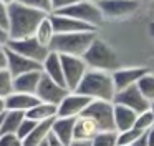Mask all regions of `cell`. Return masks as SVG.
I'll use <instances>...</instances> for the list:
<instances>
[{
	"mask_svg": "<svg viewBox=\"0 0 154 146\" xmlns=\"http://www.w3.org/2000/svg\"><path fill=\"white\" fill-rule=\"evenodd\" d=\"M68 93H70V90H68L66 86L60 85L58 81L51 80L50 76H47L43 73V76H42L40 83H38V88H37V91H35V95L38 96L40 101L51 103V105L58 106L61 103V100H63Z\"/></svg>",
	"mask_w": 154,
	"mask_h": 146,
	"instance_id": "cell-9",
	"label": "cell"
},
{
	"mask_svg": "<svg viewBox=\"0 0 154 146\" xmlns=\"http://www.w3.org/2000/svg\"><path fill=\"white\" fill-rule=\"evenodd\" d=\"M93 100L78 91H70L58 105L57 116H80Z\"/></svg>",
	"mask_w": 154,
	"mask_h": 146,
	"instance_id": "cell-11",
	"label": "cell"
},
{
	"mask_svg": "<svg viewBox=\"0 0 154 146\" xmlns=\"http://www.w3.org/2000/svg\"><path fill=\"white\" fill-rule=\"evenodd\" d=\"M17 2L23 3V5H27V7H32V8L47 12V13L53 12V8H51V0H17Z\"/></svg>",
	"mask_w": 154,
	"mask_h": 146,
	"instance_id": "cell-31",
	"label": "cell"
},
{
	"mask_svg": "<svg viewBox=\"0 0 154 146\" xmlns=\"http://www.w3.org/2000/svg\"><path fill=\"white\" fill-rule=\"evenodd\" d=\"M134 126L139 128L141 131H144V133H147L149 129L154 128V115H152V111H151V108L146 110V111H143V113H137Z\"/></svg>",
	"mask_w": 154,
	"mask_h": 146,
	"instance_id": "cell-30",
	"label": "cell"
},
{
	"mask_svg": "<svg viewBox=\"0 0 154 146\" xmlns=\"http://www.w3.org/2000/svg\"><path fill=\"white\" fill-rule=\"evenodd\" d=\"M136 85L139 86L141 93H143L149 101H154V75H151V73L147 71L146 75L141 76Z\"/></svg>",
	"mask_w": 154,
	"mask_h": 146,
	"instance_id": "cell-28",
	"label": "cell"
},
{
	"mask_svg": "<svg viewBox=\"0 0 154 146\" xmlns=\"http://www.w3.org/2000/svg\"><path fill=\"white\" fill-rule=\"evenodd\" d=\"M8 40H10V35H8V30L5 28V27L0 25V43L2 45H7Z\"/></svg>",
	"mask_w": 154,
	"mask_h": 146,
	"instance_id": "cell-37",
	"label": "cell"
},
{
	"mask_svg": "<svg viewBox=\"0 0 154 146\" xmlns=\"http://www.w3.org/2000/svg\"><path fill=\"white\" fill-rule=\"evenodd\" d=\"M35 36L38 38V42H40V43L50 46L51 40H53V36H55V28H53V23H51L50 15H47V17H45V18L40 22L37 32H35Z\"/></svg>",
	"mask_w": 154,
	"mask_h": 146,
	"instance_id": "cell-25",
	"label": "cell"
},
{
	"mask_svg": "<svg viewBox=\"0 0 154 146\" xmlns=\"http://www.w3.org/2000/svg\"><path fill=\"white\" fill-rule=\"evenodd\" d=\"M7 63H8V60H7V45H2V43H0V70L7 68Z\"/></svg>",
	"mask_w": 154,
	"mask_h": 146,
	"instance_id": "cell-36",
	"label": "cell"
},
{
	"mask_svg": "<svg viewBox=\"0 0 154 146\" xmlns=\"http://www.w3.org/2000/svg\"><path fill=\"white\" fill-rule=\"evenodd\" d=\"M15 91L14 88V75L10 73L8 68L0 70V96L7 98L8 95Z\"/></svg>",
	"mask_w": 154,
	"mask_h": 146,
	"instance_id": "cell-27",
	"label": "cell"
},
{
	"mask_svg": "<svg viewBox=\"0 0 154 146\" xmlns=\"http://www.w3.org/2000/svg\"><path fill=\"white\" fill-rule=\"evenodd\" d=\"M78 116H57L51 126V133L60 141L70 146V143L75 139V123Z\"/></svg>",
	"mask_w": 154,
	"mask_h": 146,
	"instance_id": "cell-15",
	"label": "cell"
},
{
	"mask_svg": "<svg viewBox=\"0 0 154 146\" xmlns=\"http://www.w3.org/2000/svg\"><path fill=\"white\" fill-rule=\"evenodd\" d=\"M37 103H40V100H38L37 95H32V93L14 91L12 95L7 96V110H18V111L27 113Z\"/></svg>",
	"mask_w": 154,
	"mask_h": 146,
	"instance_id": "cell-20",
	"label": "cell"
},
{
	"mask_svg": "<svg viewBox=\"0 0 154 146\" xmlns=\"http://www.w3.org/2000/svg\"><path fill=\"white\" fill-rule=\"evenodd\" d=\"M143 135H144V131H141L136 126H133L129 129H124V131H119L118 133V146H131Z\"/></svg>",
	"mask_w": 154,
	"mask_h": 146,
	"instance_id": "cell-26",
	"label": "cell"
},
{
	"mask_svg": "<svg viewBox=\"0 0 154 146\" xmlns=\"http://www.w3.org/2000/svg\"><path fill=\"white\" fill-rule=\"evenodd\" d=\"M57 113H58V106L57 105H51V103H45L40 101L30 108L27 111V116L35 121H43V119H50V118H57Z\"/></svg>",
	"mask_w": 154,
	"mask_h": 146,
	"instance_id": "cell-24",
	"label": "cell"
},
{
	"mask_svg": "<svg viewBox=\"0 0 154 146\" xmlns=\"http://www.w3.org/2000/svg\"><path fill=\"white\" fill-rule=\"evenodd\" d=\"M88 68L103 70V71H114L118 68V55L108 43L94 38L86 53L83 55Z\"/></svg>",
	"mask_w": 154,
	"mask_h": 146,
	"instance_id": "cell-4",
	"label": "cell"
},
{
	"mask_svg": "<svg viewBox=\"0 0 154 146\" xmlns=\"http://www.w3.org/2000/svg\"><path fill=\"white\" fill-rule=\"evenodd\" d=\"M2 2H4V3H7V5H12V3H15L17 0H2Z\"/></svg>",
	"mask_w": 154,
	"mask_h": 146,
	"instance_id": "cell-44",
	"label": "cell"
},
{
	"mask_svg": "<svg viewBox=\"0 0 154 146\" xmlns=\"http://www.w3.org/2000/svg\"><path fill=\"white\" fill-rule=\"evenodd\" d=\"M131 146H147V138H146V133H144V135L141 136V138L137 139V141H134Z\"/></svg>",
	"mask_w": 154,
	"mask_h": 146,
	"instance_id": "cell-40",
	"label": "cell"
},
{
	"mask_svg": "<svg viewBox=\"0 0 154 146\" xmlns=\"http://www.w3.org/2000/svg\"><path fill=\"white\" fill-rule=\"evenodd\" d=\"M48 144L50 146H68V144H65L63 141H60L53 133H50V136H48Z\"/></svg>",
	"mask_w": 154,
	"mask_h": 146,
	"instance_id": "cell-38",
	"label": "cell"
},
{
	"mask_svg": "<svg viewBox=\"0 0 154 146\" xmlns=\"http://www.w3.org/2000/svg\"><path fill=\"white\" fill-rule=\"evenodd\" d=\"M76 2H80V0H51V8H53V12H58V10H63Z\"/></svg>",
	"mask_w": 154,
	"mask_h": 146,
	"instance_id": "cell-34",
	"label": "cell"
},
{
	"mask_svg": "<svg viewBox=\"0 0 154 146\" xmlns=\"http://www.w3.org/2000/svg\"><path fill=\"white\" fill-rule=\"evenodd\" d=\"M7 111V98L0 96V115H4Z\"/></svg>",
	"mask_w": 154,
	"mask_h": 146,
	"instance_id": "cell-42",
	"label": "cell"
},
{
	"mask_svg": "<svg viewBox=\"0 0 154 146\" xmlns=\"http://www.w3.org/2000/svg\"><path fill=\"white\" fill-rule=\"evenodd\" d=\"M7 48L14 50V52L20 53L23 56H28V58L35 60V62H40V63H43V60L50 53V46L40 43L35 35L25 36V38H10L7 43Z\"/></svg>",
	"mask_w": 154,
	"mask_h": 146,
	"instance_id": "cell-7",
	"label": "cell"
},
{
	"mask_svg": "<svg viewBox=\"0 0 154 146\" xmlns=\"http://www.w3.org/2000/svg\"><path fill=\"white\" fill-rule=\"evenodd\" d=\"M85 116H90L98 123L101 131H116L114 125V103L106 100H93L81 113Z\"/></svg>",
	"mask_w": 154,
	"mask_h": 146,
	"instance_id": "cell-6",
	"label": "cell"
},
{
	"mask_svg": "<svg viewBox=\"0 0 154 146\" xmlns=\"http://www.w3.org/2000/svg\"><path fill=\"white\" fill-rule=\"evenodd\" d=\"M42 71H43L47 76H50L51 80L58 81L60 85L66 86V83H65L63 65H61V56H60V53L50 50L48 56L43 60V63H42Z\"/></svg>",
	"mask_w": 154,
	"mask_h": 146,
	"instance_id": "cell-17",
	"label": "cell"
},
{
	"mask_svg": "<svg viewBox=\"0 0 154 146\" xmlns=\"http://www.w3.org/2000/svg\"><path fill=\"white\" fill-rule=\"evenodd\" d=\"M37 123H38V121H35V119H32V118H28V116H25V119L22 121L20 128H18V131H17L18 139H22V141H23V139L27 138V136L30 135L32 131H33V128L37 126Z\"/></svg>",
	"mask_w": 154,
	"mask_h": 146,
	"instance_id": "cell-32",
	"label": "cell"
},
{
	"mask_svg": "<svg viewBox=\"0 0 154 146\" xmlns=\"http://www.w3.org/2000/svg\"><path fill=\"white\" fill-rule=\"evenodd\" d=\"M151 111H152V115H154V101H151Z\"/></svg>",
	"mask_w": 154,
	"mask_h": 146,
	"instance_id": "cell-47",
	"label": "cell"
},
{
	"mask_svg": "<svg viewBox=\"0 0 154 146\" xmlns=\"http://www.w3.org/2000/svg\"><path fill=\"white\" fill-rule=\"evenodd\" d=\"M58 12L63 13V15L73 17V18H76V20H81V22L94 27V28H98V27L101 25V22H103V18H104L100 5L94 3V2H90V0H80V2L73 3V5L66 7V8L58 10Z\"/></svg>",
	"mask_w": 154,
	"mask_h": 146,
	"instance_id": "cell-5",
	"label": "cell"
},
{
	"mask_svg": "<svg viewBox=\"0 0 154 146\" xmlns=\"http://www.w3.org/2000/svg\"><path fill=\"white\" fill-rule=\"evenodd\" d=\"M146 138H147V146H154V128L146 133Z\"/></svg>",
	"mask_w": 154,
	"mask_h": 146,
	"instance_id": "cell-41",
	"label": "cell"
},
{
	"mask_svg": "<svg viewBox=\"0 0 154 146\" xmlns=\"http://www.w3.org/2000/svg\"><path fill=\"white\" fill-rule=\"evenodd\" d=\"M38 146H50V144H48V138L45 139V141H42V143H40V144H38Z\"/></svg>",
	"mask_w": 154,
	"mask_h": 146,
	"instance_id": "cell-45",
	"label": "cell"
},
{
	"mask_svg": "<svg viewBox=\"0 0 154 146\" xmlns=\"http://www.w3.org/2000/svg\"><path fill=\"white\" fill-rule=\"evenodd\" d=\"M113 103L124 105V106H128V108L134 110L136 113H143V111H146V110L151 108V101L141 93V90L137 85H131L124 90L116 91Z\"/></svg>",
	"mask_w": 154,
	"mask_h": 146,
	"instance_id": "cell-10",
	"label": "cell"
},
{
	"mask_svg": "<svg viewBox=\"0 0 154 146\" xmlns=\"http://www.w3.org/2000/svg\"><path fill=\"white\" fill-rule=\"evenodd\" d=\"M51 23H53L55 33H73V32H96V28L88 23L76 20L73 17L63 15L60 12H51L50 13Z\"/></svg>",
	"mask_w": 154,
	"mask_h": 146,
	"instance_id": "cell-12",
	"label": "cell"
},
{
	"mask_svg": "<svg viewBox=\"0 0 154 146\" xmlns=\"http://www.w3.org/2000/svg\"><path fill=\"white\" fill-rule=\"evenodd\" d=\"M0 25L8 30V5L0 0Z\"/></svg>",
	"mask_w": 154,
	"mask_h": 146,
	"instance_id": "cell-33",
	"label": "cell"
},
{
	"mask_svg": "<svg viewBox=\"0 0 154 146\" xmlns=\"http://www.w3.org/2000/svg\"><path fill=\"white\" fill-rule=\"evenodd\" d=\"M70 146H91V139H73Z\"/></svg>",
	"mask_w": 154,
	"mask_h": 146,
	"instance_id": "cell-39",
	"label": "cell"
},
{
	"mask_svg": "<svg viewBox=\"0 0 154 146\" xmlns=\"http://www.w3.org/2000/svg\"><path fill=\"white\" fill-rule=\"evenodd\" d=\"M18 141L17 135H12V133H5V135H0V146H14Z\"/></svg>",
	"mask_w": 154,
	"mask_h": 146,
	"instance_id": "cell-35",
	"label": "cell"
},
{
	"mask_svg": "<svg viewBox=\"0 0 154 146\" xmlns=\"http://www.w3.org/2000/svg\"><path fill=\"white\" fill-rule=\"evenodd\" d=\"M61 56V65H63V75L65 83L70 91H75L83 80L85 73L88 71V65L83 56H75V55H60Z\"/></svg>",
	"mask_w": 154,
	"mask_h": 146,
	"instance_id": "cell-8",
	"label": "cell"
},
{
	"mask_svg": "<svg viewBox=\"0 0 154 146\" xmlns=\"http://www.w3.org/2000/svg\"><path fill=\"white\" fill-rule=\"evenodd\" d=\"M2 119H4V115H0V129H2Z\"/></svg>",
	"mask_w": 154,
	"mask_h": 146,
	"instance_id": "cell-48",
	"label": "cell"
},
{
	"mask_svg": "<svg viewBox=\"0 0 154 146\" xmlns=\"http://www.w3.org/2000/svg\"><path fill=\"white\" fill-rule=\"evenodd\" d=\"M42 76H43V71H42V70H33V71H28V73H23V75L15 76V78H14L15 91L32 93V95H35Z\"/></svg>",
	"mask_w": 154,
	"mask_h": 146,
	"instance_id": "cell-18",
	"label": "cell"
},
{
	"mask_svg": "<svg viewBox=\"0 0 154 146\" xmlns=\"http://www.w3.org/2000/svg\"><path fill=\"white\" fill-rule=\"evenodd\" d=\"M90 2H94V3H98V2H100V0H90Z\"/></svg>",
	"mask_w": 154,
	"mask_h": 146,
	"instance_id": "cell-49",
	"label": "cell"
},
{
	"mask_svg": "<svg viewBox=\"0 0 154 146\" xmlns=\"http://www.w3.org/2000/svg\"><path fill=\"white\" fill-rule=\"evenodd\" d=\"M149 33H151V36H152V38H154V22H152V23H151V25H149Z\"/></svg>",
	"mask_w": 154,
	"mask_h": 146,
	"instance_id": "cell-43",
	"label": "cell"
},
{
	"mask_svg": "<svg viewBox=\"0 0 154 146\" xmlns=\"http://www.w3.org/2000/svg\"><path fill=\"white\" fill-rule=\"evenodd\" d=\"M91 146H118V131H101L91 139Z\"/></svg>",
	"mask_w": 154,
	"mask_h": 146,
	"instance_id": "cell-29",
	"label": "cell"
},
{
	"mask_svg": "<svg viewBox=\"0 0 154 146\" xmlns=\"http://www.w3.org/2000/svg\"><path fill=\"white\" fill-rule=\"evenodd\" d=\"M75 91L90 96L91 100L114 101L116 86H114V81H113V75L109 71L88 68V71L85 73L83 80L80 81V85Z\"/></svg>",
	"mask_w": 154,
	"mask_h": 146,
	"instance_id": "cell-2",
	"label": "cell"
},
{
	"mask_svg": "<svg viewBox=\"0 0 154 146\" xmlns=\"http://www.w3.org/2000/svg\"><path fill=\"white\" fill-rule=\"evenodd\" d=\"M50 13L27 7L20 2L8 5V35L10 38H25L35 35L40 22Z\"/></svg>",
	"mask_w": 154,
	"mask_h": 146,
	"instance_id": "cell-1",
	"label": "cell"
},
{
	"mask_svg": "<svg viewBox=\"0 0 154 146\" xmlns=\"http://www.w3.org/2000/svg\"><path fill=\"white\" fill-rule=\"evenodd\" d=\"M14 146H23V144H22V139H18V141L17 143H15V144Z\"/></svg>",
	"mask_w": 154,
	"mask_h": 146,
	"instance_id": "cell-46",
	"label": "cell"
},
{
	"mask_svg": "<svg viewBox=\"0 0 154 146\" xmlns=\"http://www.w3.org/2000/svg\"><path fill=\"white\" fill-rule=\"evenodd\" d=\"M7 60H8L7 68L10 70L14 78L18 75H23V73L33 71V70H42L40 62H35V60L20 55V53L14 52V50H10V48H7Z\"/></svg>",
	"mask_w": 154,
	"mask_h": 146,
	"instance_id": "cell-14",
	"label": "cell"
},
{
	"mask_svg": "<svg viewBox=\"0 0 154 146\" xmlns=\"http://www.w3.org/2000/svg\"><path fill=\"white\" fill-rule=\"evenodd\" d=\"M53 121L55 118H50V119H43V121H38L37 126L33 128V131L27 136V138L22 141L23 146H38L42 141L50 136L51 133V126H53Z\"/></svg>",
	"mask_w": 154,
	"mask_h": 146,
	"instance_id": "cell-22",
	"label": "cell"
},
{
	"mask_svg": "<svg viewBox=\"0 0 154 146\" xmlns=\"http://www.w3.org/2000/svg\"><path fill=\"white\" fill-rule=\"evenodd\" d=\"M137 118V113L134 110L128 108L124 105L119 103H114V125H116V131H124V129H129L134 126Z\"/></svg>",
	"mask_w": 154,
	"mask_h": 146,
	"instance_id": "cell-21",
	"label": "cell"
},
{
	"mask_svg": "<svg viewBox=\"0 0 154 146\" xmlns=\"http://www.w3.org/2000/svg\"><path fill=\"white\" fill-rule=\"evenodd\" d=\"M146 68H116L111 75H113V81L116 86V91L124 90L131 85H136L143 75H146Z\"/></svg>",
	"mask_w": 154,
	"mask_h": 146,
	"instance_id": "cell-16",
	"label": "cell"
},
{
	"mask_svg": "<svg viewBox=\"0 0 154 146\" xmlns=\"http://www.w3.org/2000/svg\"><path fill=\"white\" fill-rule=\"evenodd\" d=\"M104 17L111 18H121V17L131 15L137 8V0H100L98 2Z\"/></svg>",
	"mask_w": 154,
	"mask_h": 146,
	"instance_id": "cell-13",
	"label": "cell"
},
{
	"mask_svg": "<svg viewBox=\"0 0 154 146\" xmlns=\"http://www.w3.org/2000/svg\"><path fill=\"white\" fill-rule=\"evenodd\" d=\"M25 116H27V113H25V111H18V110H7V111L4 113L0 135H5V133L17 135V131H18V128H20L22 121L25 119Z\"/></svg>",
	"mask_w": 154,
	"mask_h": 146,
	"instance_id": "cell-23",
	"label": "cell"
},
{
	"mask_svg": "<svg viewBox=\"0 0 154 146\" xmlns=\"http://www.w3.org/2000/svg\"><path fill=\"white\" fill-rule=\"evenodd\" d=\"M96 32H73V33H55L50 43V50L60 55H75L83 56L93 40Z\"/></svg>",
	"mask_w": 154,
	"mask_h": 146,
	"instance_id": "cell-3",
	"label": "cell"
},
{
	"mask_svg": "<svg viewBox=\"0 0 154 146\" xmlns=\"http://www.w3.org/2000/svg\"><path fill=\"white\" fill-rule=\"evenodd\" d=\"M101 133V128L98 123L90 116L80 115L75 123V139H93Z\"/></svg>",
	"mask_w": 154,
	"mask_h": 146,
	"instance_id": "cell-19",
	"label": "cell"
}]
</instances>
